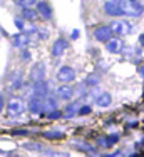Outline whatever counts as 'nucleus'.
<instances>
[{
  "instance_id": "a878e982",
  "label": "nucleus",
  "mask_w": 144,
  "mask_h": 157,
  "mask_svg": "<svg viewBox=\"0 0 144 157\" xmlns=\"http://www.w3.org/2000/svg\"><path fill=\"white\" fill-rule=\"evenodd\" d=\"M29 59H30V52L25 50V52H24V60H29Z\"/></svg>"
},
{
  "instance_id": "f257e3e1",
  "label": "nucleus",
  "mask_w": 144,
  "mask_h": 157,
  "mask_svg": "<svg viewBox=\"0 0 144 157\" xmlns=\"http://www.w3.org/2000/svg\"><path fill=\"white\" fill-rule=\"evenodd\" d=\"M122 15L129 17H141L142 15V3L141 0H119Z\"/></svg>"
},
{
  "instance_id": "7ed1b4c3",
  "label": "nucleus",
  "mask_w": 144,
  "mask_h": 157,
  "mask_svg": "<svg viewBox=\"0 0 144 157\" xmlns=\"http://www.w3.org/2000/svg\"><path fill=\"white\" fill-rule=\"evenodd\" d=\"M57 78H59L60 82H64V84H70V82L75 78V72H74V69H72V67H69V65L60 67L59 72H57Z\"/></svg>"
},
{
  "instance_id": "b1692460",
  "label": "nucleus",
  "mask_w": 144,
  "mask_h": 157,
  "mask_svg": "<svg viewBox=\"0 0 144 157\" xmlns=\"http://www.w3.org/2000/svg\"><path fill=\"white\" fill-rule=\"evenodd\" d=\"M22 85V78L20 77H17V80H14L12 82V89H18Z\"/></svg>"
},
{
  "instance_id": "a211bd4d",
  "label": "nucleus",
  "mask_w": 144,
  "mask_h": 157,
  "mask_svg": "<svg viewBox=\"0 0 144 157\" xmlns=\"http://www.w3.org/2000/svg\"><path fill=\"white\" fill-rule=\"evenodd\" d=\"M79 104L77 102H74V104H70L69 107H67L66 110H64V114H62V117H66V119H70V117H74L75 114H77V110H79Z\"/></svg>"
},
{
  "instance_id": "bb28decb",
  "label": "nucleus",
  "mask_w": 144,
  "mask_h": 157,
  "mask_svg": "<svg viewBox=\"0 0 144 157\" xmlns=\"http://www.w3.org/2000/svg\"><path fill=\"white\" fill-rule=\"evenodd\" d=\"M139 44H141V45L144 44V35H142V33H141V35H139Z\"/></svg>"
},
{
  "instance_id": "9d476101",
  "label": "nucleus",
  "mask_w": 144,
  "mask_h": 157,
  "mask_svg": "<svg viewBox=\"0 0 144 157\" xmlns=\"http://www.w3.org/2000/svg\"><path fill=\"white\" fill-rule=\"evenodd\" d=\"M47 92H49V87L44 80L34 82V87H32V95L34 97H40V99H42V97L47 95Z\"/></svg>"
},
{
  "instance_id": "0eeeda50",
  "label": "nucleus",
  "mask_w": 144,
  "mask_h": 157,
  "mask_svg": "<svg viewBox=\"0 0 144 157\" xmlns=\"http://www.w3.org/2000/svg\"><path fill=\"white\" fill-rule=\"evenodd\" d=\"M94 37H96L99 42H107L109 39L112 37V30L109 29V25H101L94 30Z\"/></svg>"
},
{
  "instance_id": "9b49d317",
  "label": "nucleus",
  "mask_w": 144,
  "mask_h": 157,
  "mask_svg": "<svg viewBox=\"0 0 144 157\" xmlns=\"http://www.w3.org/2000/svg\"><path fill=\"white\" fill-rule=\"evenodd\" d=\"M35 12L42 18H45V20H49V18L52 17V9H50V5H49L47 2H37V10Z\"/></svg>"
},
{
  "instance_id": "39448f33",
  "label": "nucleus",
  "mask_w": 144,
  "mask_h": 157,
  "mask_svg": "<svg viewBox=\"0 0 144 157\" xmlns=\"http://www.w3.org/2000/svg\"><path fill=\"white\" fill-rule=\"evenodd\" d=\"M44 75H45V65H44V62H39L32 67L29 78L32 82H39V80H44Z\"/></svg>"
},
{
  "instance_id": "ddd939ff",
  "label": "nucleus",
  "mask_w": 144,
  "mask_h": 157,
  "mask_svg": "<svg viewBox=\"0 0 144 157\" xmlns=\"http://www.w3.org/2000/svg\"><path fill=\"white\" fill-rule=\"evenodd\" d=\"M29 109H30L32 114H40V112H42V99H40V97H34V99H30Z\"/></svg>"
},
{
  "instance_id": "6e6552de",
  "label": "nucleus",
  "mask_w": 144,
  "mask_h": 157,
  "mask_svg": "<svg viewBox=\"0 0 144 157\" xmlns=\"http://www.w3.org/2000/svg\"><path fill=\"white\" fill-rule=\"evenodd\" d=\"M67 47H69V44H67L66 39H57L54 42V45H52V55H54V57L64 55V52L67 50Z\"/></svg>"
},
{
  "instance_id": "20e7f679",
  "label": "nucleus",
  "mask_w": 144,
  "mask_h": 157,
  "mask_svg": "<svg viewBox=\"0 0 144 157\" xmlns=\"http://www.w3.org/2000/svg\"><path fill=\"white\" fill-rule=\"evenodd\" d=\"M104 10H106V13L111 15V17H121L122 15L119 0H107V2L104 3Z\"/></svg>"
},
{
  "instance_id": "f3484780",
  "label": "nucleus",
  "mask_w": 144,
  "mask_h": 157,
  "mask_svg": "<svg viewBox=\"0 0 144 157\" xmlns=\"http://www.w3.org/2000/svg\"><path fill=\"white\" fill-rule=\"evenodd\" d=\"M119 140V137L116 136H107V137H102V139H99V142H97V144L101 145V147H111V145H114L116 142Z\"/></svg>"
},
{
  "instance_id": "cd10ccee",
  "label": "nucleus",
  "mask_w": 144,
  "mask_h": 157,
  "mask_svg": "<svg viewBox=\"0 0 144 157\" xmlns=\"http://www.w3.org/2000/svg\"><path fill=\"white\" fill-rule=\"evenodd\" d=\"M77 37H79V32L74 30V33H72V39H77Z\"/></svg>"
},
{
  "instance_id": "c85d7f7f",
  "label": "nucleus",
  "mask_w": 144,
  "mask_h": 157,
  "mask_svg": "<svg viewBox=\"0 0 144 157\" xmlns=\"http://www.w3.org/2000/svg\"><path fill=\"white\" fill-rule=\"evenodd\" d=\"M2 107H3V97L0 95V110H2Z\"/></svg>"
},
{
  "instance_id": "dca6fc26",
  "label": "nucleus",
  "mask_w": 144,
  "mask_h": 157,
  "mask_svg": "<svg viewBox=\"0 0 144 157\" xmlns=\"http://www.w3.org/2000/svg\"><path fill=\"white\" fill-rule=\"evenodd\" d=\"M111 102H112V97H111L109 92H102V94L97 95V99H96V104L99 107H109Z\"/></svg>"
},
{
  "instance_id": "1a4fd4ad",
  "label": "nucleus",
  "mask_w": 144,
  "mask_h": 157,
  "mask_svg": "<svg viewBox=\"0 0 144 157\" xmlns=\"http://www.w3.org/2000/svg\"><path fill=\"white\" fill-rule=\"evenodd\" d=\"M106 48H107L109 54H119V52H122L124 48V42L121 39H109L107 40V45H106Z\"/></svg>"
},
{
  "instance_id": "aec40b11",
  "label": "nucleus",
  "mask_w": 144,
  "mask_h": 157,
  "mask_svg": "<svg viewBox=\"0 0 144 157\" xmlns=\"http://www.w3.org/2000/svg\"><path fill=\"white\" fill-rule=\"evenodd\" d=\"M101 77L97 75V74H90V75L86 77V85H89V87H96L97 84H99Z\"/></svg>"
},
{
  "instance_id": "4468645a",
  "label": "nucleus",
  "mask_w": 144,
  "mask_h": 157,
  "mask_svg": "<svg viewBox=\"0 0 144 157\" xmlns=\"http://www.w3.org/2000/svg\"><path fill=\"white\" fill-rule=\"evenodd\" d=\"M57 109V100L54 97H42V112H49V110H54Z\"/></svg>"
},
{
  "instance_id": "423d86ee",
  "label": "nucleus",
  "mask_w": 144,
  "mask_h": 157,
  "mask_svg": "<svg viewBox=\"0 0 144 157\" xmlns=\"http://www.w3.org/2000/svg\"><path fill=\"white\" fill-rule=\"evenodd\" d=\"M7 112H9L10 117H17L24 112V104H22L20 99H12L9 102V107H7Z\"/></svg>"
},
{
  "instance_id": "2eb2a0df",
  "label": "nucleus",
  "mask_w": 144,
  "mask_h": 157,
  "mask_svg": "<svg viewBox=\"0 0 144 157\" xmlns=\"http://www.w3.org/2000/svg\"><path fill=\"white\" fill-rule=\"evenodd\" d=\"M57 95L60 99H72V95H74V89H72V85H60L57 89Z\"/></svg>"
},
{
  "instance_id": "393cba45",
  "label": "nucleus",
  "mask_w": 144,
  "mask_h": 157,
  "mask_svg": "<svg viewBox=\"0 0 144 157\" xmlns=\"http://www.w3.org/2000/svg\"><path fill=\"white\" fill-rule=\"evenodd\" d=\"M15 25H17V27L20 29V30L25 27V24H24V20H22V18H15Z\"/></svg>"
},
{
  "instance_id": "412c9836",
  "label": "nucleus",
  "mask_w": 144,
  "mask_h": 157,
  "mask_svg": "<svg viewBox=\"0 0 144 157\" xmlns=\"http://www.w3.org/2000/svg\"><path fill=\"white\" fill-rule=\"evenodd\" d=\"M45 139H62L64 134L59 132V130H49V132H44Z\"/></svg>"
},
{
  "instance_id": "f03ea898",
  "label": "nucleus",
  "mask_w": 144,
  "mask_h": 157,
  "mask_svg": "<svg viewBox=\"0 0 144 157\" xmlns=\"http://www.w3.org/2000/svg\"><path fill=\"white\" fill-rule=\"evenodd\" d=\"M109 29L112 30V33H119V35H126V33H129V32H131L132 25H131L127 20H114L111 25H109Z\"/></svg>"
},
{
  "instance_id": "f8f14e48",
  "label": "nucleus",
  "mask_w": 144,
  "mask_h": 157,
  "mask_svg": "<svg viewBox=\"0 0 144 157\" xmlns=\"http://www.w3.org/2000/svg\"><path fill=\"white\" fill-rule=\"evenodd\" d=\"M29 45V35L25 32H18L17 35H14V47L25 48Z\"/></svg>"
},
{
  "instance_id": "4be33fe9",
  "label": "nucleus",
  "mask_w": 144,
  "mask_h": 157,
  "mask_svg": "<svg viewBox=\"0 0 144 157\" xmlns=\"http://www.w3.org/2000/svg\"><path fill=\"white\" fill-rule=\"evenodd\" d=\"M47 117L50 119V121H55V119H60V117H62V112H60V110H57V109H54V110H49Z\"/></svg>"
},
{
  "instance_id": "6ab92c4d",
  "label": "nucleus",
  "mask_w": 144,
  "mask_h": 157,
  "mask_svg": "<svg viewBox=\"0 0 144 157\" xmlns=\"http://www.w3.org/2000/svg\"><path fill=\"white\" fill-rule=\"evenodd\" d=\"M22 15H24L25 20H29V22H34V20H37V17H39V13L35 12V10H32L30 7H27V9H24L22 10Z\"/></svg>"
},
{
  "instance_id": "5701e85b",
  "label": "nucleus",
  "mask_w": 144,
  "mask_h": 157,
  "mask_svg": "<svg viewBox=\"0 0 144 157\" xmlns=\"http://www.w3.org/2000/svg\"><path fill=\"white\" fill-rule=\"evenodd\" d=\"M90 107L89 105H81L79 107V110H77V114H81V115H87V114H90Z\"/></svg>"
}]
</instances>
